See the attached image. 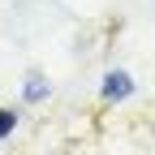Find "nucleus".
<instances>
[{"instance_id": "obj_1", "label": "nucleus", "mask_w": 155, "mask_h": 155, "mask_svg": "<svg viewBox=\"0 0 155 155\" xmlns=\"http://www.w3.org/2000/svg\"><path fill=\"white\" fill-rule=\"evenodd\" d=\"M99 95H104V104H121V99H129V95H134V78H129L125 69H112V73L104 78Z\"/></svg>"}, {"instance_id": "obj_2", "label": "nucleus", "mask_w": 155, "mask_h": 155, "mask_svg": "<svg viewBox=\"0 0 155 155\" xmlns=\"http://www.w3.org/2000/svg\"><path fill=\"white\" fill-rule=\"evenodd\" d=\"M22 95H26V99H43V95H48V82H43V78H26Z\"/></svg>"}, {"instance_id": "obj_3", "label": "nucleus", "mask_w": 155, "mask_h": 155, "mask_svg": "<svg viewBox=\"0 0 155 155\" xmlns=\"http://www.w3.org/2000/svg\"><path fill=\"white\" fill-rule=\"evenodd\" d=\"M13 129H17V112H9V108H0V138H9Z\"/></svg>"}]
</instances>
